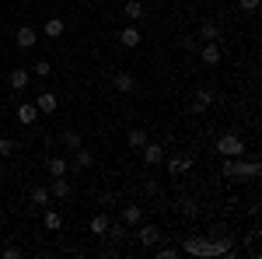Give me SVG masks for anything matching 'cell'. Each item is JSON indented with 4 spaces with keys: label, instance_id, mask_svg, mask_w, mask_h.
I'll return each instance as SVG.
<instances>
[{
    "label": "cell",
    "instance_id": "1",
    "mask_svg": "<svg viewBox=\"0 0 262 259\" xmlns=\"http://www.w3.org/2000/svg\"><path fill=\"white\" fill-rule=\"evenodd\" d=\"M213 151L224 154V158H242V154H245V140L238 137V133H224V137H217Z\"/></svg>",
    "mask_w": 262,
    "mask_h": 259
},
{
    "label": "cell",
    "instance_id": "2",
    "mask_svg": "<svg viewBox=\"0 0 262 259\" xmlns=\"http://www.w3.org/2000/svg\"><path fill=\"white\" fill-rule=\"evenodd\" d=\"M262 175V165L255 158L245 161V158H234V179H259Z\"/></svg>",
    "mask_w": 262,
    "mask_h": 259
},
{
    "label": "cell",
    "instance_id": "3",
    "mask_svg": "<svg viewBox=\"0 0 262 259\" xmlns=\"http://www.w3.org/2000/svg\"><path fill=\"white\" fill-rule=\"evenodd\" d=\"M200 60L206 63V67H217V63H221V46H217V42H206V46H200Z\"/></svg>",
    "mask_w": 262,
    "mask_h": 259
},
{
    "label": "cell",
    "instance_id": "4",
    "mask_svg": "<svg viewBox=\"0 0 262 259\" xmlns=\"http://www.w3.org/2000/svg\"><path fill=\"white\" fill-rule=\"evenodd\" d=\"M185 252H192V256H213V242H206V238H189V242H185Z\"/></svg>",
    "mask_w": 262,
    "mask_h": 259
},
{
    "label": "cell",
    "instance_id": "5",
    "mask_svg": "<svg viewBox=\"0 0 262 259\" xmlns=\"http://www.w3.org/2000/svg\"><path fill=\"white\" fill-rule=\"evenodd\" d=\"M143 165H161L164 161V147L161 144H143Z\"/></svg>",
    "mask_w": 262,
    "mask_h": 259
},
{
    "label": "cell",
    "instance_id": "6",
    "mask_svg": "<svg viewBox=\"0 0 262 259\" xmlns=\"http://www.w3.org/2000/svg\"><path fill=\"white\" fill-rule=\"evenodd\" d=\"M119 42H122V46H126V49H137V46H140V42H143L140 28H133V25H126V28H122V32H119Z\"/></svg>",
    "mask_w": 262,
    "mask_h": 259
},
{
    "label": "cell",
    "instance_id": "7",
    "mask_svg": "<svg viewBox=\"0 0 262 259\" xmlns=\"http://www.w3.org/2000/svg\"><path fill=\"white\" fill-rule=\"evenodd\" d=\"M210 105H213V91H196V98L189 102V112H196V116H200V112H206Z\"/></svg>",
    "mask_w": 262,
    "mask_h": 259
},
{
    "label": "cell",
    "instance_id": "8",
    "mask_svg": "<svg viewBox=\"0 0 262 259\" xmlns=\"http://www.w3.org/2000/svg\"><path fill=\"white\" fill-rule=\"evenodd\" d=\"M192 165H196V158H192V154H179V158L168 161V172H171V175H182V172H189Z\"/></svg>",
    "mask_w": 262,
    "mask_h": 259
},
{
    "label": "cell",
    "instance_id": "9",
    "mask_svg": "<svg viewBox=\"0 0 262 259\" xmlns=\"http://www.w3.org/2000/svg\"><path fill=\"white\" fill-rule=\"evenodd\" d=\"M35 42H39V32L28 28V25H21V28H18V46H21V49H32Z\"/></svg>",
    "mask_w": 262,
    "mask_h": 259
},
{
    "label": "cell",
    "instance_id": "10",
    "mask_svg": "<svg viewBox=\"0 0 262 259\" xmlns=\"http://www.w3.org/2000/svg\"><path fill=\"white\" fill-rule=\"evenodd\" d=\"M56 105H60V102H56V95H49V91L35 95V109H39V112H46V116H49V112H56Z\"/></svg>",
    "mask_w": 262,
    "mask_h": 259
},
{
    "label": "cell",
    "instance_id": "11",
    "mask_svg": "<svg viewBox=\"0 0 262 259\" xmlns=\"http://www.w3.org/2000/svg\"><path fill=\"white\" fill-rule=\"evenodd\" d=\"M11 88H14V91H25V88H28V81H32V74H28V70H25V67H18V70H11Z\"/></svg>",
    "mask_w": 262,
    "mask_h": 259
},
{
    "label": "cell",
    "instance_id": "12",
    "mask_svg": "<svg viewBox=\"0 0 262 259\" xmlns=\"http://www.w3.org/2000/svg\"><path fill=\"white\" fill-rule=\"evenodd\" d=\"M137 238H140L143 245H158V242H161V231H158V224H143Z\"/></svg>",
    "mask_w": 262,
    "mask_h": 259
},
{
    "label": "cell",
    "instance_id": "13",
    "mask_svg": "<svg viewBox=\"0 0 262 259\" xmlns=\"http://www.w3.org/2000/svg\"><path fill=\"white\" fill-rule=\"evenodd\" d=\"M133 88H137V81H133V74H126V70H119V74H116V91H122V95H133Z\"/></svg>",
    "mask_w": 262,
    "mask_h": 259
},
{
    "label": "cell",
    "instance_id": "14",
    "mask_svg": "<svg viewBox=\"0 0 262 259\" xmlns=\"http://www.w3.org/2000/svg\"><path fill=\"white\" fill-rule=\"evenodd\" d=\"M67 158H49L46 161V172H49V179H56V175H67Z\"/></svg>",
    "mask_w": 262,
    "mask_h": 259
},
{
    "label": "cell",
    "instance_id": "15",
    "mask_svg": "<svg viewBox=\"0 0 262 259\" xmlns=\"http://www.w3.org/2000/svg\"><path fill=\"white\" fill-rule=\"evenodd\" d=\"M200 39H206V42H217V39H221V25H217V21H203Z\"/></svg>",
    "mask_w": 262,
    "mask_h": 259
},
{
    "label": "cell",
    "instance_id": "16",
    "mask_svg": "<svg viewBox=\"0 0 262 259\" xmlns=\"http://www.w3.org/2000/svg\"><path fill=\"white\" fill-rule=\"evenodd\" d=\"M108 224H112V221L105 217V214H95L88 228H91V235H101V238H105V231H108Z\"/></svg>",
    "mask_w": 262,
    "mask_h": 259
},
{
    "label": "cell",
    "instance_id": "17",
    "mask_svg": "<svg viewBox=\"0 0 262 259\" xmlns=\"http://www.w3.org/2000/svg\"><path fill=\"white\" fill-rule=\"evenodd\" d=\"M32 203H35V207H49V203H53V193H49L46 186H35V189H32Z\"/></svg>",
    "mask_w": 262,
    "mask_h": 259
},
{
    "label": "cell",
    "instance_id": "18",
    "mask_svg": "<svg viewBox=\"0 0 262 259\" xmlns=\"http://www.w3.org/2000/svg\"><path fill=\"white\" fill-rule=\"evenodd\" d=\"M49 193H53L56 200H67V196H70V182L63 179V175H56V179H53V189H49Z\"/></svg>",
    "mask_w": 262,
    "mask_h": 259
},
{
    "label": "cell",
    "instance_id": "19",
    "mask_svg": "<svg viewBox=\"0 0 262 259\" xmlns=\"http://www.w3.org/2000/svg\"><path fill=\"white\" fill-rule=\"evenodd\" d=\"M18 119L25 123V126H32V123L39 119V109H35V105H18Z\"/></svg>",
    "mask_w": 262,
    "mask_h": 259
},
{
    "label": "cell",
    "instance_id": "20",
    "mask_svg": "<svg viewBox=\"0 0 262 259\" xmlns=\"http://www.w3.org/2000/svg\"><path fill=\"white\" fill-rule=\"evenodd\" d=\"M140 221H143L140 207H126V210H122V224H126V228H129V224H140Z\"/></svg>",
    "mask_w": 262,
    "mask_h": 259
},
{
    "label": "cell",
    "instance_id": "21",
    "mask_svg": "<svg viewBox=\"0 0 262 259\" xmlns=\"http://www.w3.org/2000/svg\"><path fill=\"white\" fill-rule=\"evenodd\" d=\"M126 18H129V21H140L143 18V4H140V0H126Z\"/></svg>",
    "mask_w": 262,
    "mask_h": 259
},
{
    "label": "cell",
    "instance_id": "22",
    "mask_svg": "<svg viewBox=\"0 0 262 259\" xmlns=\"http://www.w3.org/2000/svg\"><path fill=\"white\" fill-rule=\"evenodd\" d=\"M63 28H67V25H63L60 18H49V21H46V35H49V39H60Z\"/></svg>",
    "mask_w": 262,
    "mask_h": 259
},
{
    "label": "cell",
    "instance_id": "23",
    "mask_svg": "<svg viewBox=\"0 0 262 259\" xmlns=\"http://www.w3.org/2000/svg\"><path fill=\"white\" fill-rule=\"evenodd\" d=\"M46 228H49V231H60L63 228V217L56 210H49V207H46Z\"/></svg>",
    "mask_w": 262,
    "mask_h": 259
},
{
    "label": "cell",
    "instance_id": "24",
    "mask_svg": "<svg viewBox=\"0 0 262 259\" xmlns=\"http://www.w3.org/2000/svg\"><path fill=\"white\" fill-rule=\"evenodd\" d=\"M95 165V154L88 147H77V168H91Z\"/></svg>",
    "mask_w": 262,
    "mask_h": 259
},
{
    "label": "cell",
    "instance_id": "25",
    "mask_svg": "<svg viewBox=\"0 0 262 259\" xmlns=\"http://www.w3.org/2000/svg\"><path fill=\"white\" fill-rule=\"evenodd\" d=\"M126 144H129V147H143V144H147L143 130H129V133H126Z\"/></svg>",
    "mask_w": 262,
    "mask_h": 259
},
{
    "label": "cell",
    "instance_id": "26",
    "mask_svg": "<svg viewBox=\"0 0 262 259\" xmlns=\"http://www.w3.org/2000/svg\"><path fill=\"white\" fill-rule=\"evenodd\" d=\"M32 74H35V77H49V74H53V63H46V60L32 63Z\"/></svg>",
    "mask_w": 262,
    "mask_h": 259
},
{
    "label": "cell",
    "instance_id": "27",
    "mask_svg": "<svg viewBox=\"0 0 262 259\" xmlns=\"http://www.w3.org/2000/svg\"><path fill=\"white\" fill-rule=\"evenodd\" d=\"M14 151H18V144H14L11 137H4V140H0V154H4V158H11Z\"/></svg>",
    "mask_w": 262,
    "mask_h": 259
},
{
    "label": "cell",
    "instance_id": "28",
    "mask_svg": "<svg viewBox=\"0 0 262 259\" xmlns=\"http://www.w3.org/2000/svg\"><path fill=\"white\" fill-rule=\"evenodd\" d=\"M63 140H67V147H74V151L81 147V133H77V130H67V133H63Z\"/></svg>",
    "mask_w": 262,
    "mask_h": 259
},
{
    "label": "cell",
    "instance_id": "29",
    "mask_svg": "<svg viewBox=\"0 0 262 259\" xmlns=\"http://www.w3.org/2000/svg\"><path fill=\"white\" fill-rule=\"evenodd\" d=\"M108 238H126V224H108Z\"/></svg>",
    "mask_w": 262,
    "mask_h": 259
},
{
    "label": "cell",
    "instance_id": "30",
    "mask_svg": "<svg viewBox=\"0 0 262 259\" xmlns=\"http://www.w3.org/2000/svg\"><path fill=\"white\" fill-rule=\"evenodd\" d=\"M238 7H242V11H248V14H252V11H259V0H238Z\"/></svg>",
    "mask_w": 262,
    "mask_h": 259
},
{
    "label": "cell",
    "instance_id": "31",
    "mask_svg": "<svg viewBox=\"0 0 262 259\" xmlns=\"http://www.w3.org/2000/svg\"><path fill=\"white\" fill-rule=\"evenodd\" d=\"M179 256V249H158V259H175Z\"/></svg>",
    "mask_w": 262,
    "mask_h": 259
}]
</instances>
